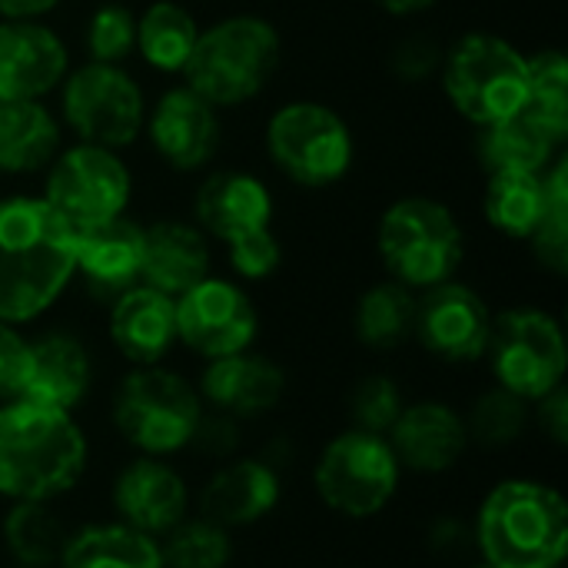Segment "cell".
Instances as JSON below:
<instances>
[{
    "label": "cell",
    "mask_w": 568,
    "mask_h": 568,
    "mask_svg": "<svg viewBox=\"0 0 568 568\" xmlns=\"http://www.w3.org/2000/svg\"><path fill=\"white\" fill-rule=\"evenodd\" d=\"M77 273V226L43 196L0 200V320L43 316Z\"/></svg>",
    "instance_id": "1"
},
{
    "label": "cell",
    "mask_w": 568,
    "mask_h": 568,
    "mask_svg": "<svg viewBox=\"0 0 568 568\" xmlns=\"http://www.w3.org/2000/svg\"><path fill=\"white\" fill-rule=\"evenodd\" d=\"M90 466V439L73 413L13 399L0 406V499L60 503Z\"/></svg>",
    "instance_id": "2"
},
{
    "label": "cell",
    "mask_w": 568,
    "mask_h": 568,
    "mask_svg": "<svg viewBox=\"0 0 568 568\" xmlns=\"http://www.w3.org/2000/svg\"><path fill=\"white\" fill-rule=\"evenodd\" d=\"M473 542L496 568H562L568 556L566 496L529 476L496 483L473 519Z\"/></svg>",
    "instance_id": "3"
},
{
    "label": "cell",
    "mask_w": 568,
    "mask_h": 568,
    "mask_svg": "<svg viewBox=\"0 0 568 568\" xmlns=\"http://www.w3.org/2000/svg\"><path fill=\"white\" fill-rule=\"evenodd\" d=\"M203 399L196 386L160 366H133L110 406V419L116 436L136 453V456H156L170 459L193 446L196 429L203 423Z\"/></svg>",
    "instance_id": "4"
},
{
    "label": "cell",
    "mask_w": 568,
    "mask_h": 568,
    "mask_svg": "<svg viewBox=\"0 0 568 568\" xmlns=\"http://www.w3.org/2000/svg\"><path fill=\"white\" fill-rule=\"evenodd\" d=\"M280 67V33L270 20L253 13L226 17L200 30L196 47L183 67L186 87L213 106H236L253 100Z\"/></svg>",
    "instance_id": "5"
},
{
    "label": "cell",
    "mask_w": 568,
    "mask_h": 568,
    "mask_svg": "<svg viewBox=\"0 0 568 568\" xmlns=\"http://www.w3.org/2000/svg\"><path fill=\"white\" fill-rule=\"evenodd\" d=\"M403 486V466L386 436L343 429L313 463L316 499L343 519L363 523L383 516Z\"/></svg>",
    "instance_id": "6"
},
{
    "label": "cell",
    "mask_w": 568,
    "mask_h": 568,
    "mask_svg": "<svg viewBox=\"0 0 568 568\" xmlns=\"http://www.w3.org/2000/svg\"><path fill=\"white\" fill-rule=\"evenodd\" d=\"M379 256L389 276L403 286L433 290L459 270L466 236L453 210L429 196H406L379 220Z\"/></svg>",
    "instance_id": "7"
},
{
    "label": "cell",
    "mask_w": 568,
    "mask_h": 568,
    "mask_svg": "<svg viewBox=\"0 0 568 568\" xmlns=\"http://www.w3.org/2000/svg\"><path fill=\"white\" fill-rule=\"evenodd\" d=\"M529 57L496 33H466L443 60V87L456 113L476 126L523 113Z\"/></svg>",
    "instance_id": "8"
},
{
    "label": "cell",
    "mask_w": 568,
    "mask_h": 568,
    "mask_svg": "<svg viewBox=\"0 0 568 568\" xmlns=\"http://www.w3.org/2000/svg\"><path fill=\"white\" fill-rule=\"evenodd\" d=\"M486 356L496 386L526 403H539L552 389L566 386V333L546 310L519 306L493 320Z\"/></svg>",
    "instance_id": "9"
},
{
    "label": "cell",
    "mask_w": 568,
    "mask_h": 568,
    "mask_svg": "<svg viewBox=\"0 0 568 568\" xmlns=\"http://www.w3.org/2000/svg\"><path fill=\"white\" fill-rule=\"evenodd\" d=\"M273 163L300 186H333L353 166V133L346 120L313 100L280 106L266 126Z\"/></svg>",
    "instance_id": "10"
},
{
    "label": "cell",
    "mask_w": 568,
    "mask_h": 568,
    "mask_svg": "<svg viewBox=\"0 0 568 568\" xmlns=\"http://www.w3.org/2000/svg\"><path fill=\"white\" fill-rule=\"evenodd\" d=\"M143 90L120 63H97L73 70L63 83V120L83 143L120 150L143 130Z\"/></svg>",
    "instance_id": "11"
},
{
    "label": "cell",
    "mask_w": 568,
    "mask_h": 568,
    "mask_svg": "<svg viewBox=\"0 0 568 568\" xmlns=\"http://www.w3.org/2000/svg\"><path fill=\"white\" fill-rule=\"evenodd\" d=\"M133 180L126 163L97 143H77L53 156L43 200L60 210L77 230L123 216L130 206Z\"/></svg>",
    "instance_id": "12"
},
{
    "label": "cell",
    "mask_w": 568,
    "mask_h": 568,
    "mask_svg": "<svg viewBox=\"0 0 568 568\" xmlns=\"http://www.w3.org/2000/svg\"><path fill=\"white\" fill-rule=\"evenodd\" d=\"M176 306V343L200 359H223L246 353L256 343L260 316L253 300L230 280L206 276L173 300Z\"/></svg>",
    "instance_id": "13"
},
{
    "label": "cell",
    "mask_w": 568,
    "mask_h": 568,
    "mask_svg": "<svg viewBox=\"0 0 568 568\" xmlns=\"http://www.w3.org/2000/svg\"><path fill=\"white\" fill-rule=\"evenodd\" d=\"M110 506L116 523L163 539L193 513V493L170 459L133 456L110 483Z\"/></svg>",
    "instance_id": "14"
},
{
    "label": "cell",
    "mask_w": 568,
    "mask_h": 568,
    "mask_svg": "<svg viewBox=\"0 0 568 568\" xmlns=\"http://www.w3.org/2000/svg\"><path fill=\"white\" fill-rule=\"evenodd\" d=\"M413 336L443 363H476L486 356L493 336L489 303L473 286L446 280L416 300Z\"/></svg>",
    "instance_id": "15"
},
{
    "label": "cell",
    "mask_w": 568,
    "mask_h": 568,
    "mask_svg": "<svg viewBox=\"0 0 568 568\" xmlns=\"http://www.w3.org/2000/svg\"><path fill=\"white\" fill-rule=\"evenodd\" d=\"M283 499V473L266 456H240L223 463L196 496V516L226 532L253 529L276 513Z\"/></svg>",
    "instance_id": "16"
},
{
    "label": "cell",
    "mask_w": 568,
    "mask_h": 568,
    "mask_svg": "<svg viewBox=\"0 0 568 568\" xmlns=\"http://www.w3.org/2000/svg\"><path fill=\"white\" fill-rule=\"evenodd\" d=\"M403 473L416 476H446L469 453L466 416L443 399L406 403L393 429L386 433Z\"/></svg>",
    "instance_id": "17"
},
{
    "label": "cell",
    "mask_w": 568,
    "mask_h": 568,
    "mask_svg": "<svg viewBox=\"0 0 568 568\" xmlns=\"http://www.w3.org/2000/svg\"><path fill=\"white\" fill-rule=\"evenodd\" d=\"M196 393L213 413L246 423L280 406L286 393V373L273 359L246 349L223 359H210L200 373Z\"/></svg>",
    "instance_id": "18"
},
{
    "label": "cell",
    "mask_w": 568,
    "mask_h": 568,
    "mask_svg": "<svg viewBox=\"0 0 568 568\" xmlns=\"http://www.w3.org/2000/svg\"><path fill=\"white\" fill-rule=\"evenodd\" d=\"M153 150L173 170H200L220 150V116L210 100L190 87H173L160 97L146 120Z\"/></svg>",
    "instance_id": "19"
},
{
    "label": "cell",
    "mask_w": 568,
    "mask_h": 568,
    "mask_svg": "<svg viewBox=\"0 0 568 568\" xmlns=\"http://www.w3.org/2000/svg\"><path fill=\"white\" fill-rule=\"evenodd\" d=\"M63 40L37 20L0 23V100H40L67 77Z\"/></svg>",
    "instance_id": "20"
},
{
    "label": "cell",
    "mask_w": 568,
    "mask_h": 568,
    "mask_svg": "<svg viewBox=\"0 0 568 568\" xmlns=\"http://www.w3.org/2000/svg\"><path fill=\"white\" fill-rule=\"evenodd\" d=\"M106 333L130 366H160L176 346V306L166 293L136 283L113 300Z\"/></svg>",
    "instance_id": "21"
},
{
    "label": "cell",
    "mask_w": 568,
    "mask_h": 568,
    "mask_svg": "<svg viewBox=\"0 0 568 568\" xmlns=\"http://www.w3.org/2000/svg\"><path fill=\"white\" fill-rule=\"evenodd\" d=\"M143 273V226L126 216L77 230V273L100 300H116L140 283Z\"/></svg>",
    "instance_id": "22"
},
{
    "label": "cell",
    "mask_w": 568,
    "mask_h": 568,
    "mask_svg": "<svg viewBox=\"0 0 568 568\" xmlns=\"http://www.w3.org/2000/svg\"><path fill=\"white\" fill-rule=\"evenodd\" d=\"M93 386V359L70 333H47L30 339V379L23 399L73 413Z\"/></svg>",
    "instance_id": "23"
},
{
    "label": "cell",
    "mask_w": 568,
    "mask_h": 568,
    "mask_svg": "<svg viewBox=\"0 0 568 568\" xmlns=\"http://www.w3.org/2000/svg\"><path fill=\"white\" fill-rule=\"evenodd\" d=\"M196 220L216 240L233 243L273 223V196L263 180L240 170H223L200 186Z\"/></svg>",
    "instance_id": "24"
},
{
    "label": "cell",
    "mask_w": 568,
    "mask_h": 568,
    "mask_svg": "<svg viewBox=\"0 0 568 568\" xmlns=\"http://www.w3.org/2000/svg\"><path fill=\"white\" fill-rule=\"evenodd\" d=\"M210 276V243L196 226L163 220L143 230V273L140 283L176 300Z\"/></svg>",
    "instance_id": "25"
},
{
    "label": "cell",
    "mask_w": 568,
    "mask_h": 568,
    "mask_svg": "<svg viewBox=\"0 0 568 568\" xmlns=\"http://www.w3.org/2000/svg\"><path fill=\"white\" fill-rule=\"evenodd\" d=\"M57 568H163L160 539L116 519L70 529Z\"/></svg>",
    "instance_id": "26"
},
{
    "label": "cell",
    "mask_w": 568,
    "mask_h": 568,
    "mask_svg": "<svg viewBox=\"0 0 568 568\" xmlns=\"http://www.w3.org/2000/svg\"><path fill=\"white\" fill-rule=\"evenodd\" d=\"M60 150V126L37 100L0 103V173H37Z\"/></svg>",
    "instance_id": "27"
},
{
    "label": "cell",
    "mask_w": 568,
    "mask_h": 568,
    "mask_svg": "<svg viewBox=\"0 0 568 568\" xmlns=\"http://www.w3.org/2000/svg\"><path fill=\"white\" fill-rule=\"evenodd\" d=\"M67 536L57 503H10L0 519V546L17 568H57Z\"/></svg>",
    "instance_id": "28"
},
{
    "label": "cell",
    "mask_w": 568,
    "mask_h": 568,
    "mask_svg": "<svg viewBox=\"0 0 568 568\" xmlns=\"http://www.w3.org/2000/svg\"><path fill=\"white\" fill-rule=\"evenodd\" d=\"M556 153L559 143L529 113L489 123L479 136V160L489 173H546Z\"/></svg>",
    "instance_id": "29"
},
{
    "label": "cell",
    "mask_w": 568,
    "mask_h": 568,
    "mask_svg": "<svg viewBox=\"0 0 568 568\" xmlns=\"http://www.w3.org/2000/svg\"><path fill=\"white\" fill-rule=\"evenodd\" d=\"M549 210L546 173H493L483 200L486 220L509 240H532Z\"/></svg>",
    "instance_id": "30"
},
{
    "label": "cell",
    "mask_w": 568,
    "mask_h": 568,
    "mask_svg": "<svg viewBox=\"0 0 568 568\" xmlns=\"http://www.w3.org/2000/svg\"><path fill=\"white\" fill-rule=\"evenodd\" d=\"M353 326H356L359 343L376 349V353H389V349L403 346L416 329L413 290L396 283V280L369 286L356 303Z\"/></svg>",
    "instance_id": "31"
},
{
    "label": "cell",
    "mask_w": 568,
    "mask_h": 568,
    "mask_svg": "<svg viewBox=\"0 0 568 568\" xmlns=\"http://www.w3.org/2000/svg\"><path fill=\"white\" fill-rule=\"evenodd\" d=\"M196 20L186 7L173 0H156L136 20V47L143 60L160 73H183L196 47Z\"/></svg>",
    "instance_id": "32"
},
{
    "label": "cell",
    "mask_w": 568,
    "mask_h": 568,
    "mask_svg": "<svg viewBox=\"0 0 568 568\" xmlns=\"http://www.w3.org/2000/svg\"><path fill=\"white\" fill-rule=\"evenodd\" d=\"M523 113H529L559 146L568 140V60L562 50H539L529 57Z\"/></svg>",
    "instance_id": "33"
},
{
    "label": "cell",
    "mask_w": 568,
    "mask_h": 568,
    "mask_svg": "<svg viewBox=\"0 0 568 568\" xmlns=\"http://www.w3.org/2000/svg\"><path fill=\"white\" fill-rule=\"evenodd\" d=\"M160 552L163 568H230L233 532L190 513L176 529L160 539Z\"/></svg>",
    "instance_id": "34"
},
{
    "label": "cell",
    "mask_w": 568,
    "mask_h": 568,
    "mask_svg": "<svg viewBox=\"0 0 568 568\" xmlns=\"http://www.w3.org/2000/svg\"><path fill=\"white\" fill-rule=\"evenodd\" d=\"M529 403L493 386L486 389L473 409L466 413V429H469V443L483 446V449H506L513 443H519L529 429Z\"/></svg>",
    "instance_id": "35"
},
{
    "label": "cell",
    "mask_w": 568,
    "mask_h": 568,
    "mask_svg": "<svg viewBox=\"0 0 568 568\" xmlns=\"http://www.w3.org/2000/svg\"><path fill=\"white\" fill-rule=\"evenodd\" d=\"M546 186H549V210L542 226L532 233V250L549 266L552 273H566L568 266V163L556 160L546 170Z\"/></svg>",
    "instance_id": "36"
},
{
    "label": "cell",
    "mask_w": 568,
    "mask_h": 568,
    "mask_svg": "<svg viewBox=\"0 0 568 568\" xmlns=\"http://www.w3.org/2000/svg\"><path fill=\"white\" fill-rule=\"evenodd\" d=\"M403 409H406V396H403L399 383L393 376H383V373L359 379L353 396H349L353 429H366V433L386 436Z\"/></svg>",
    "instance_id": "37"
},
{
    "label": "cell",
    "mask_w": 568,
    "mask_h": 568,
    "mask_svg": "<svg viewBox=\"0 0 568 568\" xmlns=\"http://www.w3.org/2000/svg\"><path fill=\"white\" fill-rule=\"evenodd\" d=\"M136 47V17L120 3H103L87 20V50L97 63H120Z\"/></svg>",
    "instance_id": "38"
},
{
    "label": "cell",
    "mask_w": 568,
    "mask_h": 568,
    "mask_svg": "<svg viewBox=\"0 0 568 568\" xmlns=\"http://www.w3.org/2000/svg\"><path fill=\"white\" fill-rule=\"evenodd\" d=\"M226 250H230L233 273L243 276V280H266V276H273L280 270V260H283L280 240L273 236L270 226L226 243Z\"/></svg>",
    "instance_id": "39"
},
{
    "label": "cell",
    "mask_w": 568,
    "mask_h": 568,
    "mask_svg": "<svg viewBox=\"0 0 568 568\" xmlns=\"http://www.w3.org/2000/svg\"><path fill=\"white\" fill-rule=\"evenodd\" d=\"M27 379H30V339L20 333V326L0 320V406L23 399Z\"/></svg>",
    "instance_id": "40"
},
{
    "label": "cell",
    "mask_w": 568,
    "mask_h": 568,
    "mask_svg": "<svg viewBox=\"0 0 568 568\" xmlns=\"http://www.w3.org/2000/svg\"><path fill=\"white\" fill-rule=\"evenodd\" d=\"M393 63L403 80H426L439 67V47L426 37H409L399 43Z\"/></svg>",
    "instance_id": "41"
},
{
    "label": "cell",
    "mask_w": 568,
    "mask_h": 568,
    "mask_svg": "<svg viewBox=\"0 0 568 568\" xmlns=\"http://www.w3.org/2000/svg\"><path fill=\"white\" fill-rule=\"evenodd\" d=\"M240 443V423L223 416V413H203V423L196 429L193 446L203 449L206 456H230Z\"/></svg>",
    "instance_id": "42"
},
{
    "label": "cell",
    "mask_w": 568,
    "mask_h": 568,
    "mask_svg": "<svg viewBox=\"0 0 568 568\" xmlns=\"http://www.w3.org/2000/svg\"><path fill=\"white\" fill-rule=\"evenodd\" d=\"M539 409H536V423H539V429H542V436L552 443V446H566L568 439V396H566V386H559V389H552L549 396H542L539 403H536Z\"/></svg>",
    "instance_id": "43"
},
{
    "label": "cell",
    "mask_w": 568,
    "mask_h": 568,
    "mask_svg": "<svg viewBox=\"0 0 568 568\" xmlns=\"http://www.w3.org/2000/svg\"><path fill=\"white\" fill-rule=\"evenodd\" d=\"M53 7H57V0H0L3 20H33Z\"/></svg>",
    "instance_id": "44"
},
{
    "label": "cell",
    "mask_w": 568,
    "mask_h": 568,
    "mask_svg": "<svg viewBox=\"0 0 568 568\" xmlns=\"http://www.w3.org/2000/svg\"><path fill=\"white\" fill-rule=\"evenodd\" d=\"M386 13H396V17H409V13H423L429 10L436 0H376Z\"/></svg>",
    "instance_id": "45"
},
{
    "label": "cell",
    "mask_w": 568,
    "mask_h": 568,
    "mask_svg": "<svg viewBox=\"0 0 568 568\" xmlns=\"http://www.w3.org/2000/svg\"><path fill=\"white\" fill-rule=\"evenodd\" d=\"M466 568H496V566H489V562H483V559H479L476 566H466Z\"/></svg>",
    "instance_id": "46"
},
{
    "label": "cell",
    "mask_w": 568,
    "mask_h": 568,
    "mask_svg": "<svg viewBox=\"0 0 568 568\" xmlns=\"http://www.w3.org/2000/svg\"><path fill=\"white\" fill-rule=\"evenodd\" d=\"M0 103H3V100H0Z\"/></svg>",
    "instance_id": "47"
}]
</instances>
